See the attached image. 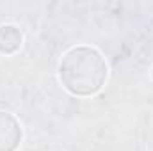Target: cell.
I'll return each instance as SVG.
<instances>
[{"mask_svg": "<svg viewBox=\"0 0 153 151\" xmlns=\"http://www.w3.org/2000/svg\"><path fill=\"white\" fill-rule=\"evenodd\" d=\"M23 44L22 30L13 23L0 25V55H14Z\"/></svg>", "mask_w": 153, "mask_h": 151, "instance_id": "cell-3", "label": "cell"}, {"mask_svg": "<svg viewBox=\"0 0 153 151\" xmlns=\"http://www.w3.org/2000/svg\"><path fill=\"white\" fill-rule=\"evenodd\" d=\"M57 76L70 94L89 98L103 89L109 78V66L98 48L76 44L62 53L57 66Z\"/></svg>", "mask_w": 153, "mask_h": 151, "instance_id": "cell-1", "label": "cell"}, {"mask_svg": "<svg viewBox=\"0 0 153 151\" xmlns=\"http://www.w3.org/2000/svg\"><path fill=\"white\" fill-rule=\"evenodd\" d=\"M23 141V128L18 117L0 110V151H18Z\"/></svg>", "mask_w": 153, "mask_h": 151, "instance_id": "cell-2", "label": "cell"}]
</instances>
